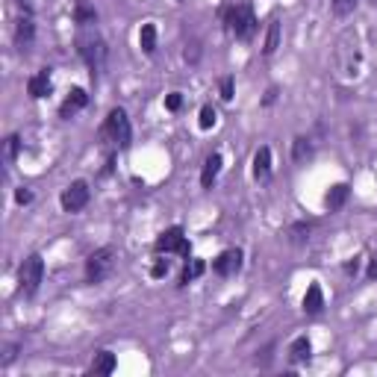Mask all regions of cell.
Segmentation results:
<instances>
[{"mask_svg": "<svg viewBox=\"0 0 377 377\" xmlns=\"http://www.w3.org/2000/svg\"><path fill=\"white\" fill-rule=\"evenodd\" d=\"M221 18H224V30L230 33L239 42H251L260 30V21L253 15V6L251 3H233V6H224L221 9Z\"/></svg>", "mask_w": 377, "mask_h": 377, "instance_id": "obj_1", "label": "cell"}, {"mask_svg": "<svg viewBox=\"0 0 377 377\" xmlns=\"http://www.w3.org/2000/svg\"><path fill=\"white\" fill-rule=\"evenodd\" d=\"M101 142L103 145H112L115 151H127V147L133 145V127H130V118L127 112L121 110V106H115V110L106 112L103 124H101Z\"/></svg>", "mask_w": 377, "mask_h": 377, "instance_id": "obj_2", "label": "cell"}, {"mask_svg": "<svg viewBox=\"0 0 377 377\" xmlns=\"http://www.w3.org/2000/svg\"><path fill=\"white\" fill-rule=\"evenodd\" d=\"M77 53L83 57V62L89 65V74H91V83H98V80L103 77L106 71V59H110V47H106V42L91 33V36H77Z\"/></svg>", "mask_w": 377, "mask_h": 377, "instance_id": "obj_3", "label": "cell"}, {"mask_svg": "<svg viewBox=\"0 0 377 377\" xmlns=\"http://www.w3.org/2000/svg\"><path fill=\"white\" fill-rule=\"evenodd\" d=\"M42 280H45L42 253H30L18 268V292L24 295V298H33V295L38 292V286H42Z\"/></svg>", "mask_w": 377, "mask_h": 377, "instance_id": "obj_4", "label": "cell"}, {"mask_svg": "<svg viewBox=\"0 0 377 377\" xmlns=\"http://www.w3.org/2000/svg\"><path fill=\"white\" fill-rule=\"evenodd\" d=\"M112 268H115V248L106 245V248L91 251L86 260V283L89 286H101L112 274Z\"/></svg>", "mask_w": 377, "mask_h": 377, "instance_id": "obj_5", "label": "cell"}, {"mask_svg": "<svg viewBox=\"0 0 377 377\" xmlns=\"http://www.w3.org/2000/svg\"><path fill=\"white\" fill-rule=\"evenodd\" d=\"M154 251L156 253H177V257H183V260H192V245H188V236H186V230L180 224H174V227H168V230H163L156 236V242H154Z\"/></svg>", "mask_w": 377, "mask_h": 377, "instance_id": "obj_6", "label": "cell"}, {"mask_svg": "<svg viewBox=\"0 0 377 377\" xmlns=\"http://www.w3.org/2000/svg\"><path fill=\"white\" fill-rule=\"evenodd\" d=\"M89 200H91V188L86 180H71L68 186L62 188V195H59V207L65 212H83L89 207Z\"/></svg>", "mask_w": 377, "mask_h": 377, "instance_id": "obj_7", "label": "cell"}, {"mask_svg": "<svg viewBox=\"0 0 377 377\" xmlns=\"http://www.w3.org/2000/svg\"><path fill=\"white\" fill-rule=\"evenodd\" d=\"M242 260H245V253H242L239 248H227L212 260V272L219 277H233V274L242 272Z\"/></svg>", "mask_w": 377, "mask_h": 377, "instance_id": "obj_8", "label": "cell"}, {"mask_svg": "<svg viewBox=\"0 0 377 377\" xmlns=\"http://www.w3.org/2000/svg\"><path fill=\"white\" fill-rule=\"evenodd\" d=\"M86 106H89V91L80 89V86H74V89L68 91V98H65L62 106H59V118H62V121H71L77 112H83Z\"/></svg>", "mask_w": 377, "mask_h": 377, "instance_id": "obj_9", "label": "cell"}, {"mask_svg": "<svg viewBox=\"0 0 377 377\" xmlns=\"http://www.w3.org/2000/svg\"><path fill=\"white\" fill-rule=\"evenodd\" d=\"M53 91V71L50 68H38L30 80H27V94H30L33 101H42Z\"/></svg>", "mask_w": 377, "mask_h": 377, "instance_id": "obj_10", "label": "cell"}, {"mask_svg": "<svg viewBox=\"0 0 377 377\" xmlns=\"http://www.w3.org/2000/svg\"><path fill=\"white\" fill-rule=\"evenodd\" d=\"M33 42H36V18L33 15H24V12H21V18L15 24V45L24 53V50L33 47Z\"/></svg>", "mask_w": 377, "mask_h": 377, "instance_id": "obj_11", "label": "cell"}, {"mask_svg": "<svg viewBox=\"0 0 377 377\" xmlns=\"http://www.w3.org/2000/svg\"><path fill=\"white\" fill-rule=\"evenodd\" d=\"M301 309L306 316H318L325 309V292H321L318 283H309L306 292H304V301H301Z\"/></svg>", "mask_w": 377, "mask_h": 377, "instance_id": "obj_12", "label": "cell"}, {"mask_svg": "<svg viewBox=\"0 0 377 377\" xmlns=\"http://www.w3.org/2000/svg\"><path fill=\"white\" fill-rule=\"evenodd\" d=\"M221 165H224V159L219 151H212L207 159H204V168H200V186L204 188H212V183L219 180V174H221Z\"/></svg>", "mask_w": 377, "mask_h": 377, "instance_id": "obj_13", "label": "cell"}, {"mask_svg": "<svg viewBox=\"0 0 377 377\" xmlns=\"http://www.w3.org/2000/svg\"><path fill=\"white\" fill-rule=\"evenodd\" d=\"M253 177H257L260 183H265L268 177H272V147L263 145L257 154H253Z\"/></svg>", "mask_w": 377, "mask_h": 377, "instance_id": "obj_14", "label": "cell"}, {"mask_svg": "<svg viewBox=\"0 0 377 377\" xmlns=\"http://www.w3.org/2000/svg\"><path fill=\"white\" fill-rule=\"evenodd\" d=\"M348 198H351V186H348V183H336V186H330V192L325 195V207L330 212H336V209H342L348 204Z\"/></svg>", "mask_w": 377, "mask_h": 377, "instance_id": "obj_15", "label": "cell"}, {"mask_svg": "<svg viewBox=\"0 0 377 377\" xmlns=\"http://www.w3.org/2000/svg\"><path fill=\"white\" fill-rule=\"evenodd\" d=\"M309 357H313V345H309L306 336H298L289 345V362L292 366H301V362H309Z\"/></svg>", "mask_w": 377, "mask_h": 377, "instance_id": "obj_16", "label": "cell"}, {"mask_svg": "<svg viewBox=\"0 0 377 377\" xmlns=\"http://www.w3.org/2000/svg\"><path fill=\"white\" fill-rule=\"evenodd\" d=\"M74 24L77 27H94V24H98V9H94L89 0H77V6H74Z\"/></svg>", "mask_w": 377, "mask_h": 377, "instance_id": "obj_17", "label": "cell"}, {"mask_svg": "<svg viewBox=\"0 0 377 377\" xmlns=\"http://www.w3.org/2000/svg\"><path fill=\"white\" fill-rule=\"evenodd\" d=\"M115 354L112 351H98L91 360V366H89V374H112L115 371Z\"/></svg>", "mask_w": 377, "mask_h": 377, "instance_id": "obj_18", "label": "cell"}, {"mask_svg": "<svg viewBox=\"0 0 377 377\" xmlns=\"http://www.w3.org/2000/svg\"><path fill=\"white\" fill-rule=\"evenodd\" d=\"M139 47L142 53H147V57H154L156 53V24H142V30H139Z\"/></svg>", "mask_w": 377, "mask_h": 377, "instance_id": "obj_19", "label": "cell"}, {"mask_svg": "<svg viewBox=\"0 0 377 377\" xmlns=\"http://www.w3.org/2000/svg\"><path fill=\"white\" fill-rule=\"evenodd\" d=\"M313 154H316L313 139L298 136V139L292 142V159H295V163H306V159H313Z\"/></svg>", "mask_w": 377, "mask_h": 377, "instance_id": "obj_20", "label": "cell"}, {"mask_svg": "<svg viewBox=\"0 0 377 377\" xmlns=\"http://www.w3.org/2000/svg\"><path fill=\"white\" fill-rule=\"evenodd\" d=\"M204 272H207V263H204V260H186V268H183V274H180V286H188V283H195Z\"/></svg>", "mask_w": 377, "mask_h": 377, "instance_id": "obj_21", "label": "cell"}, {"mask_svg": "<svg viewBox=\"0 0 377 377\" xmlns=\"http://www.w3.org/2000/svg\"><path fill=\"white\" fill-rule=\"evenodd\" d=\"M280 47V21L274 18L272 24H268V33H265V45H263V53L265 57H272V53Z\"/></svg>", "mask_w": 377, "mask_h": 377, "instance_id": "obj_22", "label": "cell"}, {"mask_svg": "<svg viewBox=\"0 0 377 377\" xmlns=\"http://www.w3.org/2000/svg\"><path fill=\"white\" fill-rule=\"evenodd\" d=\"M309 233H313V224H309V221H298V224L289 227V242H292V245H304V242L309 239Z\"/></svg>", "mask_w": 377, "mask_h": 377, "instance_id": "obj_23", "label": "cell"}, {"mask_svg": "<svg viewBox=\"0 0 377 377\" xmlns=\"http://www.w3.org/2000/svg\"><path fill=\"white\" fill-rule=\"evenodd\" d=\"M215 121H219V112H215V106H209V103L200 106V121H198L200 130H212Z\"/></svg>", "mask_w": 377, "mask_h": 377, "instance_id": "obj_24", "label": "cell"}, {"mask_svg": "<svg viewBox=\"0 0 377 377\" xmlns=\"http://www.w3.org/2000/svg\"><path fill=\"white\" fill-rule=\"evenodd\" d=\"M357 3H360V0H333V12L339 18H345V15H351V12L357 9Z\"/></svg>", "mask_w": 377, "mask_h": 377, "instance_id": "obj_25", "label": "cell"}, {"mask_svg": "<svg viewBox=\"0 0 377 377\" xmlns=\"http://www.w3.org/2000/svg\"><path fill=\"white\" fill-rule=\"evenodd\" d=\"M18 154H21V136H18V133H12V136L6 139V156L18 159Z\"/></svg>", "mask_w": 377, "mask_h": 377, "instance_id": "obj_26", "label": "cell"}, {"mask_svg": "<svg viewBox=\"0 0 377 377\" xmlns=\"http://www.w3.org/2000/svg\"><path fill=\"white\" fill-rule=\"evenodd\" d=\"M233 91H236V80L233 77H224L221 80V101L230 103L233 101Z\"/></svg>", "mask_w": 377, "mask_h": 377, "instance_id": "obj_27", "label": "cell"}, {"mask_svg": "<svg viewBox=\"0 0 377 377\" xmlns=\"http://www.w3.org/2000/svg\"><path fill=\"white\" fill-rule=\"evenodd\" d=\"M168 272H171V263H168V260H156L154 268H151V277H154V280H163Z\"/></svg>", "mask_w": 377, "mask_h": 377, "instance_id": "obj_28", "label": "cell"}, {"mask_svg": "<svg viewBox=\"0 0 377 377\" xmlns=\"http://www.w3.org/2000/svg\"><path fill=\"white\" fill-rule=\"evenodd\" d=\"M180 106H183V94H180V91L165 94V110H168V112H177Z\"/></svg>", "mask_w": 377, "mask_h": 377, "instance_id": "obj_29", "label": "cell"}, {"mask_svg": "<svg viewBox=\"0 0 377 377\" xmlns=\"http://www.w3.org/2000/svg\"><path fill=\"white\" fill-rule=\"evenodd\" d=\"M15 204H18V207H27V204H33V188H27V186L15 188Z\"/></svg>", "mask_w": 377, "mask_h": 377, "instance_id": "obj_30", "label": "cell"}, {"mask_svg": "<svg viewBox=\"0 0 377 377\" xmlns=\"http://www.w3.org/2000/svg\"><path fill=\"white\" fill-rule=\"evenodd\" d=\"M15 351H18V345H6V354H3V360H0V366H9V362L15 360Z\"/></svg>", "mask_w": 377, "mask_h": 377, "instance_id": "obj_31", "label": "cell"}, {"mask_svg": "<svg viewBox=\"0 0 377 377\" xmlns=\"http://www.w3.org/2000/svg\"><path fill=\"white\" fill-rule=\"evenodd\" d=\"M366 280H377V257L369 260V268H366Z\"/></svg>", "mask_w": 377, "mask_h": 377, "instance_id": "obj_32", "label": "cell"}, {"mask_svg": "<svg viewBox=\"0 0 377 377\" xmlns=\"http://www.w3.org/2000/svg\"><path fill=\"white\" fill-rule=\"evenodd\" d=\"M18 9L24 12V15H33L36 6H33V0H18Z\"/></svg>", "mask_w": 377, "mask_h": 377, "instance_id": "obj_33", "label": "cell"}, {"mask_svg": "<svg viewBox=\"0 0 377 377\" xmlns=\"http://www.w3.org/2000/svg\"><path fill=\"white\" fill-rule=\"evenodd\" d=\"M274 101H277V89L272 86V89H268V91H265V98H263V106H272Z\"/></svg>", "mask_w": 377, "mask_h": 377, "instance_id": "obj_34", "label": "cell"}, {"mask_svg": "<svg viewBox=\"0 0 377 377\" xmlns=\"http://www.w3.org/2000/svg\"><path fill=\"white\" fill-rule=\"evenodd\" d=\"M345 272H348V274H357V272H360V257H354L351 263H345Z\"/></svg>", "mask_w": 377, "mask_h": 377, "instance_id": "obj_35", "label": "cell"}, {"mask_svg": "<svg viewBox=\"0 0 377 377\" xmlns=\"http://www.w3.org/2000/svg\"><path fill=\"white\" fill-rule=\"evenodd\" d=\"M374 6H377V0H374Z\"/></svg>", "mask_w": 377, "mask_h": 377, "instance_id": "obj_36", "label": "cell"}]
</instances>
